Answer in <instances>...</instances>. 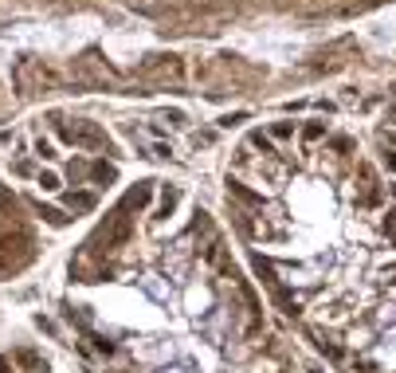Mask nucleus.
I'll return each instance as SVG.
<instances>
[{"instance_id":"obj_1","label":"nucleus","mask_w":396,"mask_h":373,"mask_svg":"<svg viewBox=\"0 0 396 373\" xmlns=\"http://www.w3.org/2000/svg\"><path fill=\"white\" fill-rule=\"evenodd\" d=\"M90 307L118 373H275L263 322L204 224L126 244L98 271Z\"/></svg>"}]
</instances>
